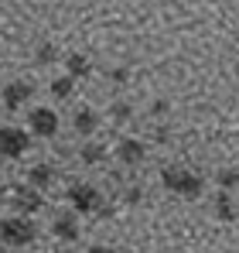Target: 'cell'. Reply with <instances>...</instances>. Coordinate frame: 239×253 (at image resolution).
<instances>
[{"instance_id": "1", "label": "cell", "mask_w": 239, "mask_h": 253, "mask_svg": "<svg viewBox=\"0 0 239 253\" xmlns=\"http://www.w3.org/2000/svg\"><path fill=\"white\" fill-rule=\"evenodd\" d=\"M160 181H164V188H171V192H178L185 199H199L201 188H205V181L199 174H192L185 168H164L160 171Z\"/></svg>"}, {"instance_id": "2", "label": "cell", "mask_w": 239, "mask_h": 253, "mask_svg": "<svg viewBox=\"0 0 239 253\" xmlns=\"http://www.w3.org/2000/svg\"><path fill=\"white\" fill-rule=\"evenodd\" d=\"M0 240L10 247H28L35 240V226L28 219H3L0 222Z\"/></svg>"}, {"instance_id": "3", "label": "cell", "mask_w": 239, "mask_h": 253, "mask_svg": "<svg viewBox=\"0 0 239 253\" xmlns=\"http://www.w3.org/2000/svg\"><path fill=\"white\" fill-rule=\"evenodd\" d=\"M69 199L76 202V209H79V212L103 209V195H99L92 185H72V188H69Z\"/></svg>"}, {"instance_id": "4", "label": "cell", "mask_w": 239, "mask_h": 253, "mask_svg": "<svg viewBox=\"0 0 239 253\" xmlns=\"http://www.w3.org/2000/svg\"><path fill=\"white\" fill-rule=\"evenodd\" d=\"M28 151V133L24 130H0V154L3 158H21Z\"/></svg>"}, {"instance_id": "5", "label": "cell", "mask_w": 239, "mask_h": 253, "mask_svg": "<svg viewBox=\"0 0 239 253\" xmlns=\"http://www.w3.org/2000/svg\"><path fill=\"white\" fill-rule=\"evenodd\" d=\"M31 130H35L38 137H51V133L58 130V117H55L51 110H35V113H31Z\"/></svg>"}, {"instance_id": "6", "label": "cell", "mask_w": 239, "mask_h": 253, "mask_svg": "<svg viewBox=\"0 0 239 253\" xmlns=\"http://www.w3.org/2000/svg\"><path fill=\"white\" fill-rule=\"evenodd\" d=\"M144 154H147V151H144L140 140H123V144H120V161H123V165H140Z\"/></svg>"}, {"instance_id": "7", "label": "cell", "mask_w": 239, "mask_h": 253, "mask_svg": "<svg viewBox=\"0 0 239 253\" xmlns=\"http://www.w3.org/2000/svg\"><path fill=\"white\" fill-rule=\"evenodd\" d=\"M28 96H31V85H28V83H10L7 89H3V103H7L10 110H14V106H21Z\"/></svg>"}, {"instance_id": "8", "label": "cell", "mask_w": 239, "mask_h": 253, "mask_svg": "<svg viewBox=\"0 0 239 253\" xmlns=\"http://www.w3.org/2000/svg\"><path fill=\"white\" fill-rule=\"evenodd\" d=\"M55 236H58V240H65V243H72V240L79 236V226H76V219H72V215H62V219H55Z\"/></svg>"}, {"instance_id": "9", "label": "cell", "mask_w": 239, "mask_h": 253, "mask_svg": "<svg viewBox=\"0 0 239 253\" xmlns=\"http://www.w3.org/2000/svg\"><path fill=\"white\" fill-rule=\"evenodd\" d=\"M17 206L24 212H35L41 209V195H38V188H17V199H14Z\"/></svg>"}, {"instance_id": "10", "label": "cell", "mask_w": 239, "mask_h": 253, "mask_svg": "<svg viewBox=\"0 0 239 253\" xmlns=\"http://www.w3.org/2000/svg\"><path fill=\"white\" fill-rule=\"evenodd\" d=\"M28 181H31V188H44L51 181V168L48 165H35V168L28 171Z\"/></svg>"}, {"instance_id": "11", "label": "cell", "mask_w": 239, "mask_h": 253, "mask_svg": "<svg viewBox=\"0 0 239 253\" xmlns=\"http://www.w3.org/2000/svg\"><path fill=\"white\" fill-rule=\"evenodd\" d=\"M96 124H99V120H96L92 110H79V113H76V130H79V133H92Z\"/></svg>"}, {"instance_id": "12", "label": "cell", "mask_w": 239, "mask_h": 253, "mask_svg": "<svg viewBox=\"0 0 239 253\" xmlns=\"http://www.w3.org/2000/svg\"><path fill=\"white\" fill-rule=\"evenodd\" d=\"M65 62H69V72H72V76H89V72H92V65L85 62V55H69Z\"/></svg>"}, {"instance_id": "13", "label": "cell", "mask_w": 239, "mask_h": 253, "mask_svg": "<svg viewBox=\"0 0 239 253\" xmlns=\"http://www.w3.org/2000/svg\"><path fill=\"white\" fill-rule=\"evenodd\" d=\"M215 212H219V219H233V215H236V206L229 202V195H219V202H215Z\"/></svg>"}, {"instance_id": "14", "label": "cell", "mask_w": 239, "mask_h": 253, "mask_svg": "<svg viewBox=\"0 0 239 253\" xmlns=\"http://www.w3.org/2000/svg\"><path fill=\"white\" fill-rule=\"evenodd\" d=\"M103 154H106V151H103L99 144H85V147H82V161H89V165H92V161H103Z\"/></svg>"}, {"instance_id": "15", "label": "cell", "mask_w": 239, "mask_h": 253, "mask_svg": "<svg viewBox=\"0 0 239 253\" xmlns=\"http://www.w3.org/2000/svg\"><path fill=\"white\" fill-rule=\"evenodd\" d=\"M51 92H55L58 99L72 96V79H55V83H51Z\"/></svg>"}, {"instance_id": "16", "label": "cell", "mask_w": 239, "mask_h": 253, "mask_svg": "<svg viewBox=\"0 0 239 253\" xmlns=\"http://www.w3.org/2000/svg\"><path fill=\"white\" fill-rule=\"evenodd\" d=\"M55 58H58V51H55V44H41V48H38V62H41V65H51Z\"/></svg>"}, {"instance_id": "17", "label": "cell", "mask_w": 239, "mask_h": 253, "mask_svg": "<svg viewBox=\"0 0 239 253\" xmlns=\"http://www.w3.org/2000/svg\"><path fill=\"white\" fill-rule=\"evenodd\" d=\"M110 113H113V120H117V124L130 120V103H113V110H110Z\"/></svg>"}, {"instance_id": "18", "label": "cell", "mask_w": 239, "mask_h": 253, "mask_svg": "<svg viewBox=\"0 0 239 253\" xmlns=\"http://www.w3.org/2000/svg\"><path fill=\"white\" fill-rule=\"evenodd\" d=\"M236 181H239V171H219V185L222 188H233Z\"/></svg>"}, {"instance_id": "19", "label": "cell", "mask_w": 239, "mask_h": 253, "mask_svg": "<svg viewBox=\"0 0 239 253\" xmlns=\"http://www.w3.org/2000/svg\"><path fill=\"white\" fill-rule=\"evenodd\" d=\"M89 253H110V250H106V247H92Z\"/></svg>"}, {"instance_id": "20", "label": "cell", "mask_w": 239, "mask_h": 253, "mask_svg": "<svg viewBox=\"0 0 239 253\" xmlns=\"http://www.w3.org/2000/svg\"><path fill=\"white\" fill-rule=\"evenodd\" d=\"M62 253H65V250H62Z\"/></svg>"}]
</instances>
